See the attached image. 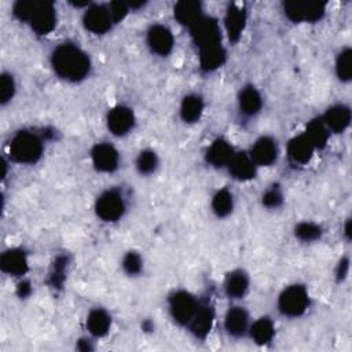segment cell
I'll return each mask as SVG.
<instances>
[{"instance_id":"cell-1","label":"cell","mask_w":352,"mask_h":352,"mask_svg":"<svg viewBox=\"0 0 352 352\" xmlns=\"http://www.w3.org/2000/svg\"><path fill=\"white\" fill-rule=\"evenodd\" d=\"M51 66L59 78L69 82H78L88 77L91 59L80 45L65 41L52 50Z\"/></svg>"},{"instance_id":"cell-2","label":"cell","mask_w":352,"mask_h":352,"mask_svg":"<svg viewBox=\"0 0 352 352\" xmlns=\"http://www.w3.org/2000/svg\"><path fill=\"white\" fill-rule=\"evenodd\" d=\"M14 14L22 22L30 25L37 34H48L56 25V11L48 1H18L14 6Z\"/></svg>"},{"instance_id":"cell-3","label":"cell","mask_w":352,"mask_h":352,"mask_svg":"<svg viewBox=\"0 0 352 352\" xmlns=\"http://www.w3.org/2000/svg\"><path fill=\"white\" fill-rule=\"evenodd\" d=\"M44 151L41 138L32 131L16 132L8 144V154L18 164H34Z\"/></svg>"},{"instance_id":"cell-4","label":"cell","mask_w":352,"mask_h":352,"mask_svg":"<svg viewBox=\"0 0 352 352\" xmlns=\"http://www.w3.org/2000/svg\"><path fill=\"white\" fill-rule=\"evenodd\" d=\"M309 293L305 286L294 283L286 286L278 296V309L287 318H298L309 308Z\"/></svg>"},{"instance_id":"cell-5","label":"cell","mask_w":352,"mask_h":352,"mask_svg":"<svg viewBox=\"0 0 352 352\" xmlns=\"http://www.w3.org/2000/svg\"><path fill=\"white\" fill-rule=\"evenodd\" d=\"M126 209L125 198L117 188L104 190L95 202V212L98 217L106 223H114L120 220Z\"/></svg>"},{"instance_id":"cell-6","label":"cell","mask_w":352,"mask_h":352,"mask_svg":"<svg viewBox=\"0 0 352 352\" xmlns=\"http://www.w3.org/2000/svg\"><path fill=\"white\" fill-rule=\"evenodd\" d=\"M199 300L187 290H176L168 298V309L172 319L182 326H188L192 319Z\"/></svg>"},{"instance_id":"cell-7","label":"cell","mask_w":352,"mask_h":352,"mask_svg":"<svg viewBox=\"0 0 352 352\" xmlns=\"http://www.w3.org/2000/svg\"><path fill=\"white\" fill-rule=\"evenodd\" d=\"M194 43L198 45V50L208 47H214L221 44V29L217 19L202 15L192 26L188 28Z\"/></svg>"},{"instance_id":"cell-8","label":"cell","mask_w":352,"mask_h":352,"mask_svg":"<svg viewBox=\"0 0 352 352\" xmlns=\"http://www.w3.org/2000/svg\"><path fill=\"white\" fill-rule=\"evenodd\" d=\"M286 16L293 22H318L326 12V4L319 1H286L283 4Z\"/></svg>"},{"instance_id":"cell-9","label":"cell","mask_w":352,"mask_h":352,"mask_svg":"<svg viewBox=\"0 0 352 352\" xmlns=\"http://www.w3.org/2000/svg\"><path fill=\"white\" fill-rule=\"evenodd\" d=\"M82 23L94 34H104L116 23L109 4H89L82 15Z\"/></svg>"},{"instance_id":"cell-10","label":"cell","mask_w":352,"mask_h":352,"mask_svg":"<svg viewBox=\"0 0 352 352\" xmlns=\"http://www.w3.org/2000/svg\"><path fill=\"white\" fill-rule=\"evenodd\" d=\"M146 43L153 54L158 56H166L173 50L175 37L166 25L154 23L146 33Z\"/></svg>"},{"instance_id":"cell-11","label":"cell","mask_w":352,"mask_h":352,"mask_svg":"<svg viewBox=\"0 0 352 352\" xmlns=\"http://www.w3.org/2000/svg\"><path fill=\"white\" fill-rule=\"evenodd\" d=\"M91 160L96 170L103 173H111L120 165V153L113 144L107 142H102V143H96L92 147Z\"/></svg>"},{"instance_id":"cell-12","label":"cell","mask_w":352,"mask_h":352,"mask_svg":"<svg viewBox=\"0 0 352 352\" xmlns=\"http://www.w3.org/2000/svg\"><path fill=\"white\" fill-rule=\"evenodd\" d=\"M109 131L116 136L128 135L135 126V113L131 107L118 104L109 110L106 117Z\"/></svg>"},{"instance_id":"cell-13","label":"cell","mask_w":352,"mask_h":352,"mask_svg":"<svg viewBox=\"0 0 352 352\" xmlns=\"http://www.w3.org/2000/svg\"><path fill=\"white\" fill-rule=\"evenodd\" d=\"M248 153L257 168L270 166L278 160L279 147L272 136H261L252 144Z\"/></svg>"},{"instance_id":"cell-14","label":"cell","mask_w":352,"mask_h":352,"mask_svg":"<svg viewBox=\"0 0 352 352\" xmlns=\"http://www.w3.org/2000/svg\"><path fill=\"white\" fill-rule=\"evenodd\" d=\"M330 133H342L351 124V109L344 103H336L326 109L320 117Z\"/></svg>"},{"instance_id":"cell-15","label":"cell","mask_w":352,"mask_h":352,"mask_svg":"<svg viewBox=\"0 0 352 352\" xmlns=\"http://www.w3.org/2000/svg\"><path fill=\"white\" fill-rule=\"evenodd\" d=\"M249 326H250L249 312L243 307L234 305L227 311L224 316V329L228 336L235 338L242 337L248 333Z\"/></svg>"},{"instance_id":"cell-16","label":"cell","mask_w":352,"mask_h":352,"mask_svg":"<svg viewBox=\"0 0 352 352\" xmlns=\"http://www.w3.org/2000/svg\"><path fill=\"white\" fill-rule=\"evenodd\" d=\"M315 147L311 143V140L307 138V135L302 132L301 135L294 136L287 143V157L289 161L294 165H304L309 162L315 153Z\"/></svg>"},{"instance_id":"cell-17","label":"cell","mask_w":352,"mask_h":352,"mask_svg":"<svg viewBox=\"0 0 352 352\" xmlns=\"http://www.w3.org/2000/svg\"><path fill=\"white\" fill-rule=\"evenodd\" d=\"M213 322H214V311L212 305L199 302L187 327L197 338H205L210 333Z\"/></svg>"},{"instance_id":"cell-18","label":"cell","mask_w":352,"mask_h":352,"mask_svg":"<svg viewBox=\"0 0 352 352\" xmlns=\"http://www.w3.org/2000/svg\"><path fill=\"white\" fill-rule=\"evenodd\" d=\"M226 168L228 169L230 175L239 182L252 180L257 172V166L250 158L249 153H235Z\"/></svg>"},{"instance_id":"cell-19","label":"cell","mask_w":352,"mask_h":352,"mask_svg":"<svg viewBox=\"0 0 352 352\" xmlns=\"http://www.w3.org/2000/svg\"><path fill=\"white\" fill-rule=\"evenodd\" d=\"M235 154L230 142L223 138H219L210 143L205 153L206 162L214 168H226Z\"/></svg>"},{"instance_id":"cell-20","label":"cell","mask_w":352,"mask_h":352,"mask_svg":"<svg viewBox=\"0 0 352 352\" xmlns=\"http://www.w3.org/2000/svg\"><path fill=\"white\" fill-rule=\"evenodd\" d=\"M0 267L11 276H22L28 271V257L21 249H8L0 257Z\"/></svg>"},{"instance_id":"cell-21","label":"cell","mask_w":352,"mask_h":352,"mask_svg":"<svg viewBox=\"0 0 352 352\" xmlns=\"http://www.w3.org/2000/svg\"><path fill=\"white\" fill-rule=\"evenodd\" d=\"M245 25H246V11L236 4L230 6L224 16V28L228 38L231 41H238L239 37L242 36Z\"/></svg>"},{"instance_id":"cell-22","label":"cell","mask_w":352,"mask_h":352,"mask_svg":"<svg viewBox=\"0 0 352 352\" xmlns=\"http://www.w3.org/2000/svg\"><path fill=\"white\" fill-rule=\"evenodd\" d=\"M249 276L243 270L231 271L224 280V292L232 300L243 298L249 290Z\"/></svg>"},{"instance_id":"cell-23","label":"cell","mask_w":352,"mask_h":352,"mask_svg":"<svg viewBox=\"0 0 352 352\" xmlns=\"http://www.w3.org/2000/svg\"><path fill=\"white\" fill-rule=\"evenodd\" d=\"M238 106L242 114L248 117H253L257 113H260L263 107V96L256 87L246 85L241 89L238 95Z\"/></svg>"},{"instance_id":"cell-24","label":"cell","mask_w":352,"mask_h":352,"mask_svg":"<svg viewBox=\"0 0 352 352\" xmlns=\"http://www.w3.org/2000/svg\"><path fill=\"white\" fill-rule=\"evenodd\" d=\"M111 327V318L103 308H94L87 316V330L92 337H104Z\"/></svg>"},{"instance_id":"cell-25","label":"cell","mask_w":352,"mask_h":352,"mask_svg":"<svg viewBox=\"0 0 352 352\" xmlns=\"http://www.w3.org/2000/svg\"><path fill=\"white\" fill-rule=\"evenodd\" d=\"M204 99L197 95V94H188L183 98L182 103H180V117L184 122L187 124H192L199 121L202 113H204Z\"/></svg>"},{"instance_id":"cell-26","label":"cell","mask_w":352,"mask_h":352,"mask_svg":"<svg viewBox=\"0 0 352 352\" xmlns=\"http://www.w3.org/2000/svg\"><path fill=\"white\" fill-rule=\"evenodd\" d=\"M173 12H175V18L182 25H186L187 28L192 26L204 15L201 3L190 1V0L176 3L175 8H173Z\"/></svg>"},{"instance_id":"cell-27","label":"cell","mask_w":352,"mask_h":352,"mask_svg":"<svg viewBox=\"0 0 352 352\" xmlns=\"http://www.w3.org/2000/svg\"><path fill=\"white\" fill-rule=\"evenodd\" d=\"M248 334L258 345L268 344L270 341H272V338L275 336L274 322L270 318H267V316L258 318L254 322H250Z\"/></svg>"},{"instance_id":"cell-28","label":"cell","mask_w":352,"mask_h":352,"mask_svg":"<svg viewBox=\"0 0 352 352\" xmlns=\"http://www.w3.org/2000/svg\"><path fill=\"white\" fill-rule=\"evenodd\" d=\"M224 59L226 51L221 44L199 50V65L206 72H212L220 67L224 63Z\"/></svg>"},{"instance_id":"cell-29","label":"cell","mask_w":352,"mask_h":352,"mask_svg":"<svg viewBox=\"0 0 352 352\" xmlns=\"http://www.w3.org/2000/svg\"><path fill=\"white\" fill-rule=\"evenodd\" d=\"M210 208L217 217H227L234 209V195L228 188H220L210 201Z\"/></svg>"},{"instance_id":"cell-30","label":"cell","mask_w":352,"mask_h":352,"mask_svg":"<svg viewBox=\"0 0 352 352\" xmlns=\"http://www.w3.org/2000/svg\"><path fill=\"white\" fill-rule=\"evenodd\" d=\"M304 133L311 140V143L314 144L315 148L324 147L327 140H329V138H330V132L326 128V125L323 124V121L320 120V117L309 121Z\"/></svg>"},{"instance_id":"cell-31","label":"cell","mask_w":352,"mask_h":352,"mask_svg":"<svg viewBox=\"0 0 352 352\" xmlns=\"http://www.w3.org/2000/svg\"><path fill=\"white\" fill-rule=\"evenodd\" d=\"M334 69H336V74L337 77L346 82L351 80L352 76V51L349 47H344L336 58V63H334Z\"/></svg>"},{"instance_id":"cell-32","label":"cell","mask_w":352,"mask_h":352,"mask_svg":"<svg viewBox=\"0 0 352 352\" xmlns=\"http://www.w3.org/2000/svg\"><path fill=\"white\" fill-rule=\"evenodd\" d=\"M158 155L155 151L150 150V148H146V150H142L136 158V169L140 175H151L157 170L158 168Z\"/></svg>"},{"instance_id":"cell-33","label":"cell","mask_w":352,"mask_h":352,"mask_svg":"<svg viewBox=\"0 0 352 352\" xmlns=\"http://www.w3.org/2000/svg\"><path fill=\"white\" fill-rule=\"evenodd\" d=\"M322 227L314 221H301L296 226L294 234L302 242H314L322 236Z\"/></svg>"},{"instance_id":"cell-34","label":"cell","mask_w":352,"mask_h":352,"mask_svg":"<svg viewBox=\"0 0 352 352\" xmlns=\"http://www.w3.org/2000/svg\"><path fill=\"white\" fill-rule=\"evenodd\" d=\"M121 265L125 274H128L129 276H135V275H139L143 270V258L138 252L131 250L125 253V256L122 257Z\"/></svg>"},{"instance_id":"cell-35","label":"cell","mask_w":352,"mask_h":352,"mask_svg":"<svg viewBox=\"0 0 352 352\" xmlns=\"http://www.w3.org/2000/svg\"><path fill=\"white\" fill-rule=\"evenodd\" d=\"M15 92V80L10 73L1 74V82H0V100L3 104H6Z\"/></svg>"},{"instance_id":"cell-36","label":"cell","mask_w":352,"mask_h":352,"mask_svg":"<svg viewBox=\"0 0 352 352\" xmlns=\"http://www.w3.org/2000/svg\"><path fill=\"white\" fill-rule=\"evenodd\" d=\"M282 201H283V194L278 186H271L263 194V204L267 208H278L282 204Z\"/></svg>"},{"instance_id":"cell-37","label":"cell","mask_w":352,"mask_h":352,"mask_svg":"<svg viewBox=\"0 0 352 352\" xmlns=\"http://www.w3.org/2000/svg\"><path fill=\"white\" fill-rule=\"evenodd\" d=\"M348 270H349V260L348 257L341 258V261L338 263V268H337V276H340L341 279L345 278L348 275Z\"/></svg>"},{"instance_id":"cell-38","label":"cell","mask_w":352,"mask_h":352,"mask_svg":"<svg viewBox=\"0 0 352 352\" xmlns=\"http://www.w3.org/2000/svg\"><path fill=\"white\" fill-rule=\"evenodd\" d=\"M349 224H351V221H349V220H346V223H345V228H344V234H345V236H346V238H349V235H351Z\"/></svg>"}]
</instances>
